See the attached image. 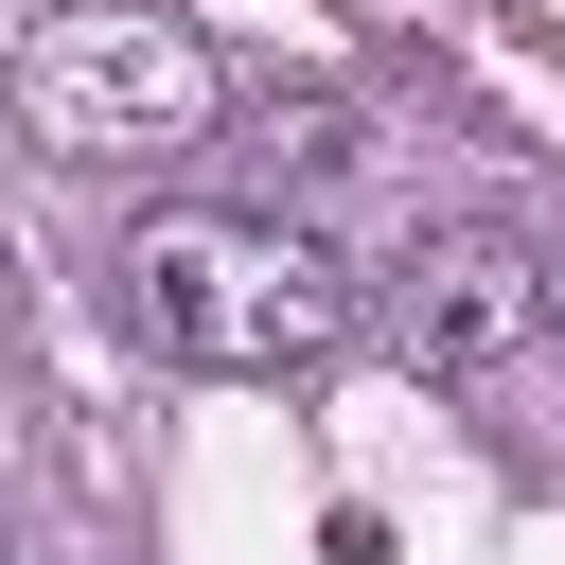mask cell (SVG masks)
<instances>
[{
	"mask_svg": "<svg viewBox=\"0 0 565 565\" xmlns=\"http://www.w3.org/2000/svg\"><path fill=\"white\" fill-rule=\"evenodd\" d=\"M212 106H230L212 53H194L177 18H141V0H71V18L18 35V124H35L53 159H194Z\"/></svg>",
	"mask_w": 565,
	"mask_h": 565,
	"instance_id": "2",
	"label": "cell"
},
{
	"mask_svg": "<svg viewBox=\"0 0 565 565\" xmlns=\"http://www.w3.org/2000/svg\"><path fill=\"white\" fill-rule=\"evenodd\" d=\"M547 335H565V265H547Z\"/></svg>",
	"mask_w": 565,
	"mask_h": 565,
	"instance_id": "4",
	"label": "cell"
},
{
	"mask_svg": "<svg viewBox=\"0 0 565 565\" xmlns=\"http://www.w3.org/2000/svg\"><path fill=\"white\" fill-rule=\"evenodd\" d=\"M388 318H406V353H424L441 388H477V371H512V353L547 335V265H530V247L477 212V230H424V247H406Z\"/></svg>",
	"mask_w": 565,
	"mask_h": 565,
	"instance_id": "3",
	"label": "cell"
},
{
	"mask_svg": "<svg viewBox=\"0 0 565 565\" xmlns=\"http://www.w3.org/2000/svg\"><path fill=\"white\" fill-rule=\"evenodd\" d=\"M124 318L194 371H318L353 335V265L282 212H194L177 194V212L124 230Z\"/></svg>",
	"mask_w": 565,
	"mask_h": 565,
	"instance_id": "1",
	"label": "cell"
}]
</instances>
